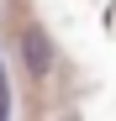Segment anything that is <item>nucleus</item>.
Wrapping results in <instances>:
<instances>
[{"label": "nucleus", "mask_w": 116, "mask_h": 121, "mask_svg": "<svg viewBox=\"0 0 116 121\" xmlns=\"http://www.w3.org/2000/svg\"><path fill=\"white\" fill-rule=\"evenodd\" d=\"M21 63H27V74L42 84V79L53 74V63H58V53H53V37L42 32V26H27L21 32Z\"/></svg>", "instance_id": "obj_1"}, {"label": "nucleus", "mask_w": 116, "mask_h": 121, "mask_svg": "<svg viewBox=\"0 0 116 121\" xmlns=\"http://www.w3.org/2000/svg\"><path fill=\"white\" fill-rule=\"evenodd\" d=\"M0 116H5V69H0Z\"/></svg>", "instance_id": "obj_2"}]
</instances>
